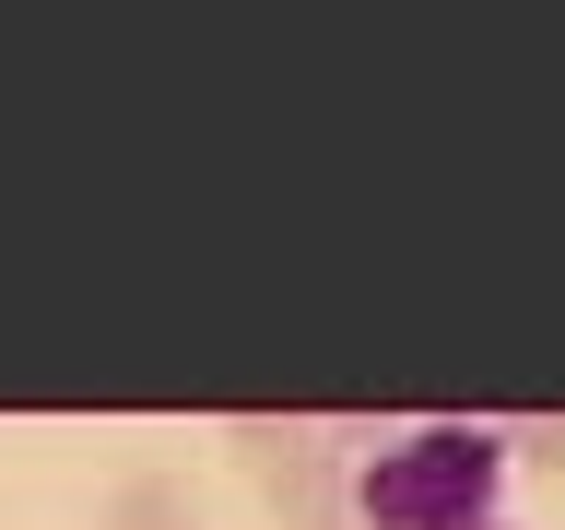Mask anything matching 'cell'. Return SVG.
<instances>
[{
  "instance_id": "6da1fadb",
  "label": "cell",
  "mask_w": 565,
  "mask_h": 530,
  "mask_svg": "<svg viewBox=\"0 0 565 530\" xmlns=\"http://www.w3.org/2000/svg\"><path fill=\"white\" fill-rule=\"evenodd\" d=\"M247 471H259V495H271V519H295V530H330V519H342V459L318 448V436L247 424Z\"/></svg>"
},
{
  "instance_id": "7a4b0ae2",
  "label": "cell",
  "mask_w": 565,
  "mask_h": 530,
  "mask_svg": "<svg viewBox=\"0 0 565 530\" xmlns=\"http://www.w3.org/2000/svg\"><path fill=\"white\" fill-rule=\"evenodd\" d=\"M95 530H201V484L189 471H130V484L106 495Z\"/></svg>"
},
{
  "instance_id": "3957f363",
  "label": "cell",
  "mask_w": 565,
  "mask_h": 530,
  "mask_svg": "<svg viewBox=\"0 0 565 530\" xmlns=\"http://www.w3.org/2000/svg\"><path fill=\"white\" fill-rule=\"evenodd\" d=\"M519 459H542V471H565V413H542V424H519Z\"/></svg>"
}]
</instances>
